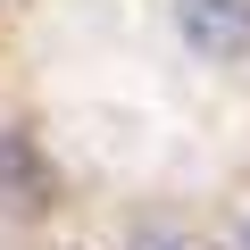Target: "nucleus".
Returning a JSON list of instances; mask_svg holds the SVG:
<instances>
[{
  "label": "nucleus",
  "instance_id": "nucleus-1",
  "mask_svg": "<svg viewBox=\"0 0 250 250\" xmlns=\"http://www.w3.org/2000/svg\"><path fill=\"white\" fill-rule=\"evenodd\" d=\"M59 200V167L34 134H17V125H0V217H42Z\"/></svg>",
  "mask_w": 250,
  "mask_h": 250
},
{
  "label": "nucleus",
  "instance_id": "nucleus-2",
  "mask_svg": "<svg viewBox=\"0 0 250 250\" xmlns=\"http://www.w3.org/2000/svg\"><path fill=\"white\" fill-rule=\"evenodd\" d=\"M175 25L217 67H242L250 59V0H175Z\"/></svg>",
  "mask_w": 250,
  "mask_h": 250
},
{
  "label": "nucleus",
  "instance_id": "nucleus-3",
  "mask_svg": "<svg viewBox=\"0 0 250 250\" xmlns=\"http://www.w3.org/2000/svg\"><path fill=\"white\" fill-rule=\"evenodd\" d=\"M125 250H200V242L175 233V225H142V233H125Z\"/></svg>",
  "mask_w": 250,
  "mask_h": 250
},
{
  "label": "nucleus",
  "instance_id": "nucleus-4",
  "mask_svg": "<svg viewBox=\"0 0 250 250\" xmlns=\"http://www.w3.org/2000/svg\"><path fill=\"white\" fill-rule=\"evenodd\" d=\"M233 250H250V217H242V225H233Z\"/></svg>",
  "mask_w": 250,
  "mask_h": 250
}]
</instances>
